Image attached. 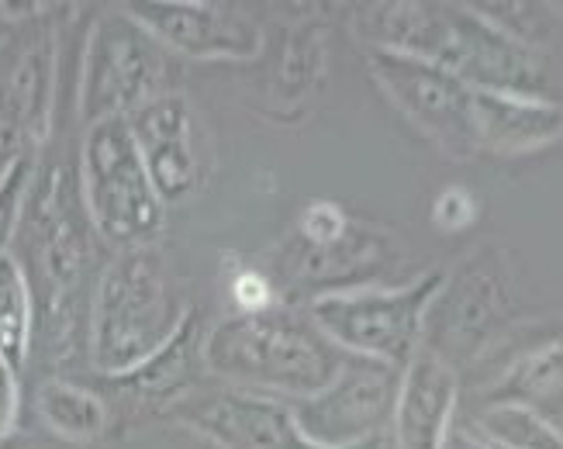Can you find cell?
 Masks as SVG:
<instances>
[{
	"mask_svg": "<svg viewBox=\"0 0 563 449\" xmlns=\"http://www.w3.org/2000/svg\"><path fill=\"white\" fill-rule=\"evenodd\" d=\"M366 48L411 56L471 90L553 101L547 56L498 32L471 4H371L353 18Z\"/></svg>",
	"mask_w": 563,
	"mask_h": 449,
	"instance_id": "6da1fadb",
	"label": "cell"
},
{
	"mask_svg": "<svg viewBox=\"0 0 563 449\" xmlns=\"http://www.w3.org/2000/svg\"><path fill=\"white\" fill-rule=\"evenodd\" d=\"M208 377L225 387L274 394L298 402L322 391L346 353L298 308H271L260 315H229L201 339Z\"/></svg>",
	"mask_w": 563,
	"mask_h": 449,
	"instance_id": "7a4b0ae2",
	"label": "cell"
},
{
	"mask_svg": "<svg viewBox=\"0 0 563 449\" xmlns=\"http://www.w3.org/2000/svg\"><path fill=\"white\" fill-rule=\"evenodd\" d=\"M190 308L153 245L114 253L97 277L90 302V363L104 377H121L163 349Z\"/></svg>",
	"mask_w": 563,
	"mask_h": 449,
	"instance_id": "3957f363",
	"label": "cell"
},
{
	"mask_svg": "<svg viewBox=\"0 0 563 449\" xmlns=\"http://www.w3.org/2000/svg\"><path fill=\"white\" fill-rule=\"evenodd\" d=\"M80 197L90 229L118 253L153 245L166 225V208L153 190L125 118L97 121L80 149Z\"/></svg>",
	"mask_w": 563,
	"mask_h": 449,
	"instance_id": "277c9868",
	"label": "cell"
},
{
	"mask_svg": "<svg viewBox=\"0 0 563 449\" xmlns=\"http://www.w3.org/2000/svg\"><path fill=\"white\" fill-rule=\"evenodd\" d=\"M443 270L415 277L405 287H360L308 302V318L342 353L405 370L422 349L426 311L443 287Z\"/></svg>",
	"mask_w": 563,
	"mask_h": 449,
	"instance_id": "5b68a950",
	"label": "cell"
},
{
	"mask_svg": "<svg viewBox=\"0 0 563 449\" xmlns=\"http://www.w3.org/2000/svg\"><path fill=\"white\" fill-rule=\"evenodd\" d=\"M166 48L125 8H111L93 21L80 69V121L129 118L166 94Z\"/></svg>",
	"mask_w": 563,
	"mask_h": 449,
	"instance_id": "8992f818",
	"label": "cell"
},
{
	"mask_svg": "<svg viewBox=\"0 0 563 449\" xmlns=\"http://www.w3.org/2000/svg\"><path fill=\"white\" fill-rule=\"evenodd\" d=\"M398 384V366L346 353V363L322 391L287 405L301 436L318 449H360L384 442L395 421Z\"/></svg>",
	"mask_w": 563,
	"mask_h": 449,
	"instance_id": "52a82bcc",
	"label": "cell"
},
{
	"mask_svg": "<svg viewBox=\"0 0 563 449\" xmlns=\"http://www.w3.org/2000/svg\"><path fill=\"white\" fill-rule=\"evenodd\" d=\"M511 315H516V291L487 253H481L453 277L450 273L443 277V287L426 311L422 349L446 360L453 370L460 363H477L511 326Z\"/></svg>",
	"mask_w": 563,
	"mask_h": 449,
	"instance_id": "ba28073f",
	"label": "cell"
},
{
	"mask_svg": "<svg viewBox=\"0 0 563 449\" xmlns=\"http://www.w3.org/2000/svg\"><path fill=\"white\" fill-rule=\"evenodd\" d=\"M366 66L395 108L419 124L439 149H446L453 160H471L477 153L467 84L429 63L384 48H366Z\"/></svg>",
	"mask_w": 563,
	"mask_h": 449,
	"instance_id": "9c48e42d",
	"label": "cell"
},
{
	"mask_svg": "<svg viewBox=\"0 0 563 449\" xmlns=\"http://www.w3.org/2000/svg\"><path fill=\"white\" fill-rule=\"evenodd\" d=\"M135 153L163 208L190 201L208 180V145L198 111L184 94H159L125 118Z\"/></svg>",
	"mask_w": 563,
	"mask_h": 449,
	"instance_id": "30bf717a",
	"label": "cell"
},
{
	"mask_svg": "<svg viewBox=\"0 0 563 449\" xmlns=\"http://www.w3.org/2000/svg\"><path fill=\"white\" fill-rule=\"evenodd\" d=\"M166 53L187 59H256L263 32L250 11L218 0H139L125 4Z\"/></svg>",
	"mask_w": 563,
	"mask_h": 449,
	"instance_id": "8fae6325",
	"label": "cell"
},
{
	"mask_svg": "<svg viewBox=\"0 0 563 449\" xmlns=\"http://www.w3.org/2000/svg\"><path fill=\"white\" fill-rule=\"evenodd\" d=\"M177 418L222 449H318L301 436L290 405L274 394L242 387L194 391L177 405ZM360 449H384V442Z\"/></svg>",
	"mask_w": 563,
	"mask_h": 449,
	"instance_id": "7c38bea8",
	"label": "cell"
},
{
	"mask_svg": "<svg viewBox=\"0 0 563 449\" xmlns=\"http://www.w3.org/2000/svg\"><path fill=\"white\" fill-rule=\"evenodd\" d=\"M390 260H395L390 236L371 229V225L350 221V229L325 245H308L294 239L284 260V273L298 287H308L314 302L322 294L360 291V284L387 270Z\"/></svg>",
	"mask_w": 563,
	"mask_h": 449,
	"instance_id": "4fadbf2b",
	"label": "cell"
},
{
	"mask_svg": "<svg viewBox=\"0 0 563 449\" xmlns=\"http://www.w3.org/2000/svg\"><path fill=\"white\" fill-rule=\"evenodd\" d=\"M53 39H35L0 77V173L14 160L35 156L53 108Z\"/></svg>",
	"mask_w": 563,
	"mask_h": 449,
	"instance_id": "5bb4252c",
	"label": "cell"
},
{
	"mask_svg": "<svg viewBox=\"0 0 563 449\" xmlns=\"http://www.w3.org/2000/svg\"><path fill=\"white\" fill-rule=\"evenodd\" d=\"M460 405V370L419 349L401 370L395 436L401 449H443Z\"/></svg>",
	"mask_w": 563,
	"mask_h": 449,
	"instance_id": "9a60e30c",
	"label": "cell"
},
{
	"mask_svg": "<svg viewBox=\"0 0 563 449\" xmlns=\"http://www.w3.org/2000/svg\"><path fill=\"white\" fill-rule=\"evenodd\" d=\"M63 184H66L63 173H53L48 190L42 197L38 218L32 221V229H35L32 253L38 260V273H42V284H45L48 315H59L69 297H77L84 270H87L84 225L69 215L73 208L66 201V187Z\"/></svg>",
	"mask_w": 563,
	"mask_h": 449,
	"instance_id": "2e32d148",
	"label": "cell"
},
{
	"mask_svg": "<svg viewBox=\"0 0 563 449\" xmlns=\"http://www.w3.org/2000/svg\"><path fill=\"white\" fill-rule=\"evenodd\" d=\"M471 124L477 153L487 149L495 156H526L560 139V105L471 90Z\"/></svg>",
	"mask_w": 563,
	"mask_h": 449,
	"instance_id": "e0dca14e",
	"label": "cell"
},
{
	"mask_svg": "<svg viewBox=\"0 0 563 449\" xmlns=\"http://www.w3.org/2000/svg\"><path fill=\"white\" fill-rule=\"evenodd\" d=\"M201 339H205V326H201L198 311H190L174 339H169L163 349H156V353L145 363H139L135 370L114 377V384L129 387L132 394L145 397V402L177 408L184 397L198 391L201 377L208 373L205 357H201Z\"/></svg>",
	"mask_w": 563,
	"mask_h": 449,
	"instance_id": "ac0fdd59",
	"label": "cell"
},
{
	"mask_svg": "<svg viewBox=\"0 0 563 449\" xmlns=\"http://www.w3.org/2000/svg\"><path fill=\"white\" fill-rule=\"evenodd\" d=\"M484 408L492 405H516L543 415L547 421L553 418L560 426V346H536L532 353L519 357L501 377L495 381L492 391H484Z\"/></svg>",
	"mask_w": 563,
	"mask_h": 449,
	"instance_id": "d6986e66",
	"label": "cell"
},
{
	"mask_svg": "<svg viewBox=\"0 0 563 449\" xmlns=\"http://www.w3.org/2000/svg\"><path fill=\"white\" fill-rule=\"evenodd\" d=\"M38 418L66 442H93L108 426V405L101 394L53 377L38 387Z\"/></svg>",
	"mask_w": 563,
	"mask_h": 449,
	"instance_id": "ffe728a7",
	"label": "cell"
},
{
	"mask_svg": "<svg viewBox=\"0 0 563 449\" xmlns=\"http://www.w3.org/2000/svg\"><path fill=\"white\" fill-rule=\"evenodd\" d=\"M35 339V294L18 256H0V363L14 373L29 363Z\"/></svg>",
	"mask_w": 563,
	"mask_h": 449,
	"instance_id": "44dd1931",
	"label": "cell"
},
{
	"mask_svg": "<svg viewBox=\"0 0 563 449\" xmlns=\"http://www.w3.org/2000/svg\"><path fill=\"white\" fill-rule=\"evenodd\" d=\"M471 429L481 432L487 442L505 446V449H563L560 426H553V421H547L543 415H536L529 408H516V405L484 408L477 426H471Z\"/></svg>",
	"mask_w": 563,
	"mask_h": 449,
	"instance_id": "7402d4cb",
	"label": "cell"
},
{
	"mask_svg": "<svg viewBox=\"0 0 563 449\" xmlns=\"http://www.w3.org/2000/svg\"><path fill=\"white\" fill-rule=\"evenodd\" d=\"M481 18H487L495 24L498 32H505L508 39H516L529 48H540L543 53V42H547V32H550V24L556 8H543V4H471Z\"/></svg>",
	"mask_w": 563,
	"mask_h": 449,
	"instance_id": "603a6c76",
	"label": "cell"
},
{
	"mask_svg": "<svg viewBox=\"0 0 563 449\" xmlns=\"http://www.w3.org/2000/svg\"><path fill=\"white\" fill-rule=\"evenodd\" d=\"M35 156H21L0 173V256H8V245L21 229V218L35 184Z\"/></svg>",
	"mask_w": 563,
	"mask_h": 449,
	"instance_id": "cb8c5ba5",
	"label": "cell"
},
{
	"mask_svg": "<svg viewBox=\"0 0 563 449\" xmlns=\"http://www.w3.org/2000/svg\"><path fill=\"white\" fill-rule=\"evenodd\" d=\"M229 297L235 305V315H260L277 308V287L271 281V273H263L256 266L235 270V277L229 284Z\"/></svg>",
	"mask_w": 563,
	"mask_h": 449,
	"instance_id": "d4e9b609",
	"label": "cell"
},
{
	"mask_svg": "<svg viewBox=\"0 0 563 449\" xmlns=\"http://www.w3.org/2000/svg\"><path fill=\"white\" fill-rule=\"evenodd\" d=\"M350 215L342 211L339 205L332 201H311L301 218H298V242H308V245H325V242H335L342 232L350 229Z\"/></svg>",
	"mask_w": 563,
	"mask_h": 449,
	"instance_id": "484cf974",
	"label": "cell"
},
{
	"mask_svg": "<svg viewBox=\"0 0 563 449\" xmlns=\"http://www.w3.org/2000/svg\"><path fill=\"white\" fill-rule=\"evenodd\" d=\"M474 218H477V201L467 187H446L432 205V225L446 236L471 229Z\"/></svg>",
	"mask_w": 563,
	"mask_h": 449,
	"instance_id": "4316f807",
	"label": "cell"
},
{
	"mask_svg": "<svg viewBox=\"0 0 563 449\" xmlns=\"http://www.w3.org/2000/svg\"><path fill=\"white\" fill-rule=\"evenodd\" d=\"M18 415H21V384H18V373L8 363H0V442H4L14 432Z\"/></svg>",
	"mask_w": 563,
	"mask_h": 449,
	"instance_id": "83f0119b",
	"label": "cell"
},
{
	"mask_svg": "<svg viewBox=\"0 0 563 449\" xmlns=\"http://www.w3.org/2000/svg\"><path fill=\"white\" fill-rule=\"evenodd\" d=\"M443 449H492L487 446V439L484 436H477L471 426L467 429H450V436H446V446Z\"/></svg>",
	"mask_w": 563,
	"mask_h": 449,
	"instance_id": "f1b7e54d",
	"label": "cell"
},
{
	"mask_svg": "<svg viewBox=\"0 0 563 449\" xmlns=\"http://www.w3.org/2000/svg\"><path fill=\"white\" fill-rule=\"evenodd\" d=\"M8 29H11V24H8L4 18H0V45H4V42H8Z\"/></svg>",
	"mask_w": 563,
	"mask_h": 449,
	"instance_id": "f546056e",
	"label": "cell"
}]
</instances>
